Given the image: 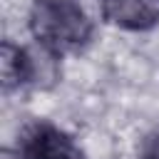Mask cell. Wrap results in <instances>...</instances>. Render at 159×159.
<instances>
[{"label":"cell","instance_id":"cell-1","mask_svg":"<svg viewBox=\"0 0 159 159\" xmlns=\"http://www.w3.org/2000/svg\"><path fill=\"white\" fill-rule=\"evenodd\" d=\"M27 25L35 45L57 57L77 52L92 35V22L77 0H32Z\"/></svg>","mask_w":159,"mask_h":159},{"label":"cell","instance_id":"cell-2","mask_svg":"<svg viewBox=\"0 0 159 159\" xmlns=\"http://www.w3.org/2000/svg\"><path fill=\"white\" fill-rule=\"evenodd\" d=\"M102 17L119 27L144 32L159 25V0H99Z\"/></svg>","mask_w":159,"mask_h":159},{"label":"cell","instance_id":"cell-3","mask_svg":"<svg viewBox=\"0 0 159 159\" xmlns=\"http://www.w3.org/2000/svg\"><path fill=\"white\" fill-rule=\"evenodd\" d=\"M20 159H82V152L57 127L37 124L25 134Z\"/></svg>","mask_w":159,"mask_h":159},{"label":"cell","instance_id":"cell-4","mask_svg":"<svg viewBox=\"0 0 159 159\" xmlns=\"http://www.w3.org/2000/svg\"><path fill=\"white\" fill-rule=\"evenodd\" d=\"M0 72H2V84L7 89L30 84V80H32V57H30V50L17 47L12 42H5L2 45V55H0Z\"/></svg>","mask_w":159,"mask_h":159},{"label":"cell","instance_id":"cell-5","mask_svg":"<svg viewBox=\"0 0 159 159\" xmlns=\"http://www.w3.org/2000/svg\"><path fill=\"white\" fill-rule=\"evenodd\" d=\"M144 159H159V137L147 147V152H144Z\"/></svg>","mask_w":159,"mask_h":159}]
</instances>
